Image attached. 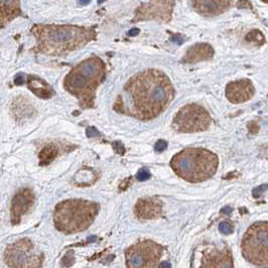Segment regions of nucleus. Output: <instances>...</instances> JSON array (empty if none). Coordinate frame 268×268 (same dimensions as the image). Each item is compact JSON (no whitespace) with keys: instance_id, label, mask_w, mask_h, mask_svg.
Masks as SVG:
<instances>
[{"instance_id":"20e7f679","label":"nucleus","mask_w":268,"mask_h":268,"mask_svg":"<svg viewBox=\"0 0 268 268\" xmlns=\"http://www.w3.org/2000/svg\"><path fill=\"white\" fill-rule=\"evenodd\" d=\"M169 164L181 179L190 183H201L216 174L219 158L208 150L188 148L175 154Z\"/></svg>"},{"instance_id":"473e14b6","label":"nucleus","mask_w":268,"mask_h":268,"mask_svg":"<svg viewBox=\"0 0 268 268\" xmlns=\"http://www.w3.org/2000/svg\"><path fill=\"white\" fill-rule=\"evenodd\" d=\"M79 4H89V1H79Z\"/></svg>"},{"instance_id":"f257e3e1","label":"nucleus","mask_w":268,"mask_h":268,"mask_svg":"<svg viewBox=\"0 0 268 268\" xmlns=\"http://www.w3.org/2000/svg\"><path fill=\"white\" fill-rule=\"evenodd\" d=\"M169 78L157 69H146L132 76L118 97L114 110L142 121L159 116L175 98Z\"/></svg>"},{"instance_id":"aec40b11","label":"nucleus","mask_w":268,"mask_h":268,"mask_svg":"<svg viewBox=\"0 0 268 268\" xmlns=\"http://www.w3.org/2000/svg\"><path fill=\"white\" fill-rule=\"evenodd\" d=\"M245 40L247 42H249L252 45L255 46H261L264 42H265V37L263 36V34L258 31V30H253L251 32H249L246 37H245Z\"/></svg>"},{"instance_id":"bb28decb","label":"nucleus","mask_w":268,"mask_h":268,"mask_svg":"<svg viewBox=\"0 0 268 268\" xmlns=\"http://www.w3.org/2000/svg\"><path fill=\"white\" fill-rule=\"evenodd\" d=\"M248 129H249V132H250L251 134H255V133L258 132L259 126L257 125L256 122H251V123H249V125H248Z\"/></svg>"},{"instance_id":"2eb2a0df","label":"nucleus","mask_w":268,"mask_h":268,"mask_svg":"<svg viewBox=\"0 0 268 268\" xmlns=\"http://www.w3.org/2000/svg\"><path fill=\"white\" fill-rule=\"evenodd\" d=\"M214 56L213 47L209 43H197L191 46L187 51L183 62L186 64H196L209 61Z\"/></svg>"},{"instance_id":"9b49d317","label":"nucleus","mask_w":268,"mask_h":268,"mask_svg":"<svg viewBox=\"0 0 268 268\" xmlns=\"http://www.w3.org/2000/svg\"><path fill=\"white\" fill-rule=\"evenodd\" d=\"M35 200V193L31 189H21L14 194L10 207V220L12 225L20 223L22 216L27 214L33 207Z\"/></svg>"},{"instance_id":"0eeeda50","label":"nucleus","mask_w":268,"mask_h":268,"mask_svg":"<svg viewBox=\"0 0 268 268\" xmlns=\"http://www.w3.org/2000/svg\"><path fill=\"white\" fill-rule=\"evenodd\" d=\"M3 258L10 268H40L44 256L31 239L23 238L6 247Z\"/></svg>"},{"instance_id":"a211bd4d","label":"nucleus","mask_w":268,"mask_h":268,"mask_svg":"<svg viewBox=\"0 0 268 268\" xmlns=\"http://www.w3.org/2000/svg\"><path fill=\"white\" fill-rule=\"evenodd\" d=\"M1 6V15H0V27L3 29L13 18L22 15L19 1H0Z\"/></svg>"},{"instance_id":"6ab92c4d","label":"nucleus","mask_w":268,"mask_h":268,"mask_svg":"<svg viewBox=\"0 0 268 268\" xmlns=\"http://www.w3.org/2000/svg\"><path fill=\"white\" fill-rule=\"evenodd\" d=\"M61 154V148L59 144L48 143L40 151L38 154L39 164L45 165L54 161Z\"/></svg>"},{"instance_id":"9d476101","label":"nucleus","mask_w":268,"mask_h":268,"mask_svg":"<svg viewBox=\"0 0 268 268\" xmlns=\"http://www.w3.org/2000/svg\"><path fill=\"white\" fill-rule=\"evenodd\" d=\"M175 1H146L141 2L136 9L132 22L143 20H157L168 23L172 20Z\"/></svg>"},{"instance_id":"c85d7f7f","label":"nucleus","mask_w":268,"mask_h":268,"mask_svg":"<svg viewBox=\"0 0 268 268\" xmlns=\"http://www.w3.org/2000/svg\"><path fill=\"white\" fill-rule=\"evenodd\" d=\"M170 267H172V264H170V263L167 262V261H163V262H161V263L159 264V267H158V268H170Z\"/></svg>"},{"instance_id":"39448f33","label":"nucleus","mask_w":268,"mask_h":268,"mask_svg":"<svg viewBox=\"0 0 268 268\" xmlns=\"http://www.w3.org/2000/svg\"><path fill=\"white\" fill-rule=\"evenodd\" d=\"M99 212V205L87 200L72 199L60 202L54 211L57 230L67 235L87 230Z\"/></svg>"},{"instance_id":"7ed1b4c3","label":"nucleus","mask_w":268,"mask_h":268,"mask_svg":"<svg viewBox=\"0 0 268 268\" xmlns=\"http://www.w3.org/2000/svg\"><path fill=\"white\" fill-rule=\"evenodd\" d=\"M105 63L96 56H92L73 68L64 79V88L75 96L83 109L95 106L96 90L105 80Z\"/></svg>"},{"instance_id":"1a4fd4ad","label":"nucleus","mask_w":268,"mask_h":268,"mask_svg":"<svg viewBox=\"0 0 268 268\" xmlns=\"http://www.w3.org/2000/svg\"><path fill=\"white\" fill-rule=\"evenodd\" d=\"M163 248L152 240L140 241L125 251L127 268H155Z\"/></svg>"},{"instance_id":"dca6fc26","label":"nucleus","mask_w":268,"mask_h":268,"mask_svg":"<svg viewBox=\"0 0 268 268\" xmlns=\"http://www.w3.org/2000/svg\"><path fill=\"white\" fill-rule=\"evenodd\" d=\"M193 9L204 16H215L224 13L231 5L230 1H191Z\"/></svg>"},{"instance_id":"f3484780","label":"nucleus","mask_w":268,"mask_h":268,"mask_svg":"<svg viewBox=\"0 0 268 268\" xmlns=\"http://www.w3.org/2000/svg\"><path fill=\"white\" fill-rule=\"evenodd\" d=\"M28 87L35 95L41 99H50L55 95V91L50 85L43 79L34 75H30L28 77Z\"/></svg>"},{"instance_id":"7c9ffc66","label":"nucleus","mask_w":268,"mask_h":268,"mask_svg":"<svg viewBox=\"0 0 268 268\" xmlns=\"http://www.w3.org/2000/svg\"><path fill=\"white\" fill-rule=\"evenodd\" d=\"M231 212H232V209L230 208V207H225V208H223L222 209V211H221V213H223V214H231Z\"/></svg>"},{"instance_id":"a878e982","label":"nucleus","mask_w":268,"mask_h":268,"mask_svg":"<svg viewBox=\"0 0 268 268\" xmlns=\"http://www.w3.org/2000/svg\"><path fill=\"white\" fill-rule=\"evenodd\" d=\"M86 135L88 137H95V136L99 135V132L97 131L96 128H94V127H88L86 130Z\"/></svg>"},{"instance_id":"f03ea898","label":"nucleus","mask_w":268,"mask_h":268,"mask_svg":"<svg viewBox=\"0 0 268 268\" xmlns=\"http://www.w3.org/2000/svg\"><path fill=\"white\" fill-rule=\"evenodd\" d=\"M31 32L37 38L35 52L54 57L79 50L97 38L94 28L71 24H35Z\"/></svg>"},{"instance_id":"b1692460","label":"nucleus","mask_w":268,"mask_h":268,"mask_svg":"<svg viewBox=\"0 0 268 268\" xmlns=\"http://www.w3.org/2000/svg\"><path fill=\"white\" fill-rule=\"evenodd\" d=\"M166 149H167V142H166L165 140H158V141L155 143V146H154L155 152H157V153H162V152H164Z\"/></svg>"},{"instance_id":"c756f323","label":"nucleus","mask_w":268,"mask_h":268,"mask_svg":"<svg viewBox=\"0 0 268 268\" xmlns=\"http://www.w3.org/2000/svg\"><path fill=\"white\" fill-rule=\"evenodd\" d=\"M138 33H139V30L138 29H133V30H131L130 32H128V36L129 37H134V36H136V35H138Z\"/></svg>"},{"instance_id":"f8f14e48","label":"nucleus","mask_w":268,"mask_h":268,"mask_svg":"<svg viewBox=\"0 0 268 268\" xmlns=\"http://www.w3.org/2000/svg\"><path fill=\"white\" fill-rule=\"evenodd\" d=\"M199 268H234L231 253L228 249L203 250Z\"/></svg>"},{"instance_id":"393cba45","label":"nucleus","mask_w":268,"mask_h":268,"mask_svg":"<svg viewBox=\"0 0 268 268\" xmlns=\"http://www.w3.org/2000/svg\"><path fill=\"white\" fill-rule=\"evenodd\" d=\"M113 148L115 150V152L117 153H121V154H123L124 153V148H123V144L122 143H120V142H115L113 144Z\"/></svg>"},{"instance_id":"4468645a","label":"nucleus","mask_w":268,"mask_h":268,"mask_svg":"<svg viewBox=\"0 0 268 268\" xmlns=\"http://www.w3.org/2000/svg\"><path fill=\"white\" fill-rule=\"evenodd\" d=\"M134 213L141 220H152L161 216L162 202L158 198L140 199L134 207Z\"/></svg>"},{"instance_id":"412c9836","label":"nucleus","mask_w":268,"mask_h":268,"mask_svg":"<svg viewBox=\"0 0 268 268\" xmlns=\"http://www.w3.org/2000/svg\"><path fill=\"white\" fill-rule=\"evenodd\" d=\"M152 177L151 175V172L149 170V168H146V167H142L138 170V173L136 175V179L137 181L139 182H144V181H148L150 180Z\"/></svg>"},{"instance_id":"cd10ccee","label":"nucleus","mask_w":268,"mask_h":268,"mask_svg":"<svg viewBox=\"0 0 268 268\" xmlns=\"http://www.w3.org/2000/svg\"><path fill=\"white\" fill-rule=\"evenodd\" d=\"M23 75L22 74H18L14 80L15 85H22L23 84Z\"/></svg>"},{"instance_id":"5701e85b","label":"nucleus","mask_w":268,"mask_h":268,"mask_svg":"<svg viewBox=\"0 0 268 268\" xmlns=\"http://www.w3.org/2000/svg\"><path fill=\"white\" fill-rule=\"evenodd\" d=\"M267 190H268V185H265V184H264V185H261V186H259V187H256V188L253 190V191H252L253 197H254V198L260 197L261 194H262L263 192H265Z\"/></svg>"},{"instance_id":"423d86ee","label":"nucleus","mask_w":268,"mask_h":268,"mask_svg":"<svg viewBox=\"0 0 268 268\" xmlns=\"http://www.w3.org/2000/svg\"><path fill=\"white\" fill-rule=\"evenodd\" d=\"M242 253L255 265L268 264V223H254L242 239Z\"/></svg>"},{"instance_id":"6e6552de","label":"nucleus","mask_w":268,"mask_h":268,"mask_svg":"<svg viewBox=\"0 0 268 268\" xmlns=\"http://www.w3.org/2000/svg\"><path fill=\"white\" fill-rule=\"evenodd\" d=\"M209 112L198 104H188L182 107L176 114L172 126L183 133L206 131L211 125Z\"/></svg>"},{"instance_id":"4be33fe9","label":"nucleus","mask_w":268,"mask_h":268,"mask_svg":"<svg viewBox=\"0 0 268 268\" xmlns=\"http://www.w3.org/2000/svg\"><path fill=\"white\" fill-rule=\"evenodd\" d=\"M219 230H220V232L222 234L229 235V234L233 233V226L229 222L224 221V222H221L220 224H219Z\"/></svg>"},{"instance_id":"ddd939ff","label":"nucleus","mask_w":268,"mask_h":268,"mask_svg":"<svg viewBox=\"0 0 268 268\" xmlns=\"http://www.w3.org/2000/svg\"><path fill=\"white\" fill-rule=\"evenodd\" d=\"M254 93V86L248 79L230 82L227 84L225 91L227 99L234 104H240L250 100Z\"/></svg>"},{"instance_id":"2f4dec72","label":"nucleus","mask_w":268,"mask_h":268,"mask_svg":"<svg viewBox=\"0 0 268 268\" xmlns=\"http://www.w3.org/2000/svg\"><path fill=\"white\" fill-rule=\"evenodd\" d=\"M172 40H173V41H176V42L178 41V43H180V44L184 41V39L181 38L180 37H173V38H172Z\"/></svg>"}]
</instances>
